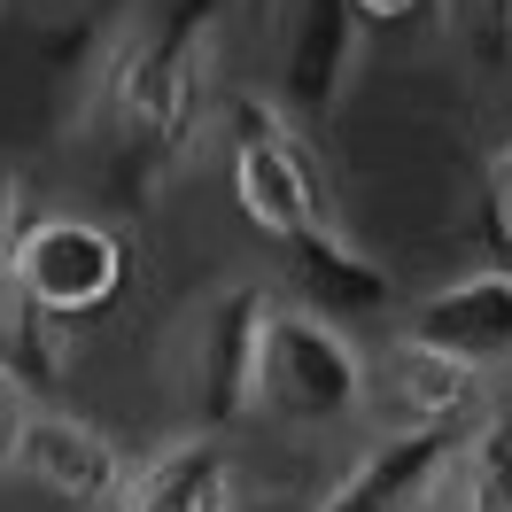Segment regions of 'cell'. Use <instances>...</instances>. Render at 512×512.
Listing matches in <instances>:
<instances>
[{
	"label": "cell",
	"mask_w": 512,
	"mask_h": 512,
	"mask_svg": "<svg viewBox=\"0 0 512 512\" xmlns=\"http://www.w3.org/2000/svg\"><path fill=\"white\" fill-rule=\"evenodd\" d=\"M233 505H241L233 450L218 435H187V443H163L156 458H140L109 512H233Z\"/></svg>",
	"instance_id": "11"
},
{
	"label": "cell",
	"mask_w": 512,
	"mask_h": 512,
	"mask_svg": "<svg viewBox=\"0 0 512 512\" xmlns=\"http://www.w3.org/2000/svg\"><path fill=\"white\" fill-rule=\"evenodd\" d=\"M466 435H373L350 474H334L311 512H443Z\"/></svg>",
	"instance_id": "8"
},
{
	"label": "cell",
	"mask_w": 512,
	"mask_h": 512,
	"mask_svg": "<svg viewBox=\"0 0 512 512\" xmlns=\"http://www.w3.org/2000/svg\"><path fill=\"white\" fill-rule=\"evenodd\" d=\"M489 396H497L489 373L427 350L404 326L365 350V427L373 435H466L489 412Z\"/></svg>",
	"instance_id": "5"
},
{
	"label": "cell",
	"mask_w": 512,
	"mask_h": 512,
	"mask_svg": "<svg viewBox=\"0 0 512 512\" xmlns=\"http://www.w3.org/2000/svg\"><path fill=\"white\" fill-rule=\"evenodd\" d=\"M357 55H365V16L350 0H295L288 32H280L272 101L303 109V117H334V101L350 94V78H357Z\"/></svg>",
	"instance_id": "10"
},
{
	"label": "cell",
	"mask_w": 512,
	"mask_h": 512,
	"mask_svg": "<svg viewBox=\"0 0 512 512\" xmlns=\"http://www.w3.org/2000/svg\"><path fill=\"white\" fill-rule=\"evenodd\" d=\"M16 225H24V171L0 156V295H8V249H16Z\"/></svg>",
	"instance_id": "13"
},
{
	"label": "cell",
	"mask_w": 512,
	"mask_h": 512,
	"mask_svg": "<svg viewBox=\"0 0 512 512\" xmlns=\"http://www.w3.org/2000/svg\"><path fill=\"white\" fill-rule=\"evenodd\" d=\"M94 101L132 156H148L156 171L179 163L202 140V125L218 117V94H210V24L202 16H171V24L125 32L101 55Z\"/></svg>",
	"instance_id": "1"
},
{
	"label": "cell",
	"mask_w": 512,
	"mask_h": 512,
	"mask_svg": "<svg viewBox=\"0 0 512 512\" xmlns=\"http://www.w3.org/2000/svg\"><path fill=\"white\" fill-rule=\"evenodd\" d=\"M505 373H512V365H505Z\"/></svg>",
	"instance_id": "18"
},
{
	"label": "cell",
	"mask_w": 512,
	"mask_h": 512,
	"mask_svg": "<svg viewBox=\"0 0 512 512\" xmlns=\"http://www.w3.org/2000/svg\"><path fill=\"white\" fill-rule=\"evenodd\" d=\"M489 218H497V241H505V256H512V140L489 156Z\"/></svg>",
	"instance_id": "14"
},
{
	"label": "cell",
	"mask_w": 512,
	"mask_h": 512,
	"mask_svg": "<svg viewBox=\"0 0 512 512\" xmlns=\"http://www.w3.org/2000/svg\"><path fill=\"white\" fill-rule=\"evenodd\" d=\"M24 412H32V388H24L16 373H8V365H0V466H8V443H16Z\"/></svg>",
	"instance_id": "15"
},
{
	"label": "cell",
	"mask_w": 512,
	"mask_h": 512,
	"mask_svg": "<svg viewBox=\"0 0 512 512\" xmlns=\"http://www.w3.org/2000/svg\"><path fill=\"white\" fill-rule=\"evenodd\" d=\"M280 435H342L365 419V342L295 295H272L264 350H256V412Z\"/></svg>",
	"instance_id": "2"
},
{
	"label": "cell",
	"mask_w": 512,
	"mask_h": 512,
	"mask_svg": "<svg viewBox=\"0 0 512 512\" xmlns=\"http://www.w3.org/2000/svg\"><path fill=\"white\" fill-rule=\"evenodd\" d=\"M295 264V303H311V311H326V319H365V311H381L388 295H396V280L381 272V256H365L342 233L334 218H319L311 233H295V241H280Z\"/></svg>",
	"instance_id": "12"
},
{
	"label": "cell",
	"mask_w": 512,
	"mask_h": 512,
	"mask_svg": "<svg viewBox=\"0 0 512 512\" xmlns=\"http://www.w3.org/2000/svg\"><path fill=\"white\" fill-rule=\"evenodd\" d=\"M497 24H505V39H512V0H497Z\"/></svg>",
	"instance_id": "17"
},
{
	"label": "cell",
	"mask_w": 512,
	"mask_h": 512,
	"mask_svg": "<svg viewBox=\"0 0 512 512\" xmlns=\"http://www.w3.org/2000/svg\"><path fill=\"white\" fill-rule=\"evenodd\" d=\"M218 132H225V163H233V202L256 233L295 241L326 218L311 148L295 140V117L272 101V86H233L218 101Z\"/></svg>",
	"instance_id": "3"
},
{
	"label": "cell",
	"mask_w": 512,
	"mask_h": 512,
	"mask_svg": "<svg viewBox=\"0 0 512 512\" xmlns=\"http://www.w3.org/2000/svg\"><path fill=\"white\" fill-rule=\"evenodd\" d=\"M365 24H412V16H435V8H450V0H350Z\"/></svg>",
	"instance_id": "16"
},
{
	"label": "cell",
	"mask_w": 512,
	"mask_h": 512,
	"mask_svg": "<svg viewBox=\"0 0 512 512\" xmlns=\"http://www.w3.org/2000/svg\"><path fill=\"white\" fill-rule=\"evenodd\" d=\"M125 233L117 225L86 218V210H39L16 225V249H8V288L16 303H32L63 326L101 319L117 295H125Z\"/></svg>",
	"instance_id": "4"
},
{
	"label": "cell",
	"mask_w": 512,
	"mask_h": 512,
	"mask_svg": "<svg viewBox=\"0 0 512 512\" xmlns=\"http://www.w3.org/2000/svg\"><path fill=\"white\" fill-rule=\"evenodd\" d=\"M0 474H16L24 489H39V497H55V505H70V512H109L117 489H125V474H132V458L109 427L78 419L70 404H39L32 396V412L16 427Z\"/></svg>",
	"instance_id": "7"
},
{
	"label": "cell",
	"mask_w": 512,
	"mask_h": 512,
	"mask_svg": "<svg viewBox=\"0 0 512 512\" xmlns=\"http://www.w3.org/2000/svg\"><path fill=\"white\" fill-rule=\"evenodd\" d=\"M404 334H419L427 350H443L497 381L512 365V264H474V272L443 280L435 295H419Z\"/></svg>",
	"instance_id": "9"
},
{
	"label": "cell",
	"mask_w": 512,
	"mask_h": 512,
	"mask_svg": "<svg viewBox=\"0 0 512 512\" xmlns=\"http://www.w3.org/2000/svg\"><path fill=\"white\" fill-rule=\"evenodd\" d=\"M264 319H272V288L233 280V288L202 295L179 342V373H187V404L202 427H241L256 412V350H264Z\"/></svg>",
	"instance_id": "6"
}]
</instances>
